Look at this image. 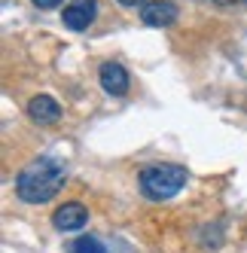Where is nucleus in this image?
<instances>
[{
  "mask_svg": "<svg viewBox=\"0 0 247 253\" xmlns=\"http://www.w3.org/2000/svg\"><path fill=\"white\" fill-rule=\"evenodd\" d=\"M95 9H98L95 0H74V3H67L64 12H61L64 28H70V31H85V28L95 22Z\"/></svg>",
  "mask_w": 247,
  "mask_h": 253,
  "instance_id": "7ed1b4c3",
  "label": "nucleus"
},
{
  "mask_svg": "<svg viewBox=\"0 0 247 253\" xmlns=\"http://www.w3.org/2000/svg\"><path fill=\"white\" fill-rule=\"evenodd\" d=\"M28 116L37 122V125H52V122H58V119H61V107H58L55 98L37 95V98H31V101H28Z\"/></svg>",
  "mask_w": 247,
  "mask_h": 253,
  "instance_id": "0eeeda50",
  "label": "nucleus"
},
{
  "mask_svg": "<svg viewBox=\"0 0 247 253\" xmlns=\"http://www.w3.org/2000/svg\"><path fill=\"white\" fill-rule=\"evenodd\" d=\"M74 253H107V250H104V244L98 238L82 235V238H77V244H74Z\"/></svg>",
  "mask_w": 247,
  "mask_h": 253,
  "instance_id": "6e6552de",
  "label": "nucleus"
},
{
  "mask_svg": "<svg viewBox=\"0 0 247 253\" xmlns=\"http://www.w3.org/2000/svg\"><path fill=\"white\" fill-rule=\"evenodd\" d=\"M85 220H89V211H85L80 202H67V205H61L55 213H52V223H55V229H61V232L82 229Z\"/></svg>",
  "mask_w": 247,
  "mask_h": 253,
  "instance_id": "39448f33",
  "label": "nucleus"
},
{
  "mask_svg": "<svg viewBox=\"0 0 247 253\" xmlns=\"http://www.w3.org/2000/svg\"><path fill=\"white\" fill-rule=\"evenodd\" d=\"M140 19H144V25H150V28H168L174 19H177V6H174L171 0H153V3H147L140 9Z\"/></svg>",
  "mask_w": 247,
  "mask_h": 253,
  "instance_id": "423d86ee",
  "label": "nucleus"
},
{
  "mask_svg": "<svg viewBox=\"0 0 247 253\" xmlns=\"http://www.w3.org/2000/svg\"><path fill=\"white\" fill-rule=\"evenodd\" d=\"M140 192H144L147 198H153V202H165V198L177 195L186 180H189V171L183 165H150L140 171Z\"/></svg>",
  "mask_w": 247,
  "mask_h": 253,
  "instance_id": "f03ea898",
  "label": "nucleus"
},
{
  "mask_svg": "<svg viewBox=\"0 0 247 253\" xmlns=\"http://www.w3.org/2000/svg\"><path fill=\"white\" fill-rule=\"evenodd\" d=\"M122 6H147V0H119Z\"/></svg>",
  "mask_w": 247,
  "mask_h": 253,
  "instance_id": "9b49d317",
  "label": "nucleus"
},
{
  "mask_svg": "<svg viewBox=\"0 0 247 253\" xmlns=\"http://www.w3.org/2000/svg\"><path fill=\"white\" fill-rule=\"evenodd\" d=\"M98 80H101V85H104V92L107 95H125L128 92V70L122 67V64H116V61H107V64H101V70H98Z\"/></svg>",
  "mask_w": 247,
  "mask_h": 253,
  "instance_id": "20e7f679",
  "label": "nucleus"
},
{
  "mask_svg": "<svg viewBox=\"0 0 247 253\" xmlns=\"http://www.w3.org/2000/svg\"><path fill=\"white\" fill-rule=\"evenodd\" d=\"M220 6H247V0H214Z\"/></svg>",
  "mask_w": 247,
  "mask_h": 253,
  "instance_id": "9d476101",
  "label": "nucleus"
},
{
  "mask_svg": "<svg viewBox=\"0 0 247 253\" xmlns=\"http://www.w3.org/2000/svg\"><path fill=\"white\" fill-rule=\"evenodd\" d=\"M34 6H40V9H55L58 3H64V0H31Z\"/></svg>",
  "mask_w": 247,
  "mask_h": 253,
  "instance_id": "1a4fd4ad",
  "label": "nucleus"
},
{
  "mask_svg": "<svg viewBox=\"0 0 247 253\" xmlns=\"http://www.w3.org/2000/svg\"><path fill=\"white\" fill-rule=\"evenodd\" d=\"M61 186H64V165L52 156L31 159L15 177V195L28 205H43L49 198H55Z\"/></svg>",
  "mask_w": 247,
  "mask_h": 253,
  "instance_id": "f257e3e1",
  "label": "nucleus"
}]
</instances>
